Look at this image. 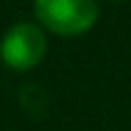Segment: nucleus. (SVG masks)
I'll list each match as a JSON object with an SVG mask.
<instances>
[{"label":"nucleus","mask_w":131,"mask_h":131,"mask_svg":"<svg viewBox=\"0 0 131 131\" xmlns=\"http://www.w3.org/2000/svg\"><path fill=\"white\" fill-rule=\"evenodd\" d=\"M35 16L43 29L75 38L96 24L99 5L96 0H35Z\"/></svg>","instance_id":"f257e3e1"},{"label":"nucleus","mask_w":131,"mask_h":131,"mask_svg":"<svg viewBox=\"0 0 131 131\" xmlns=\"http://www.w3.org/2000/svg\"><path fill=\"white\" fill-rule=\"evenodd\" d=\"M43 56H46V35L43 27L38 24L19 21L0 40V59L14 72H27V70L38 67Z\"/></svg>","instance_id":"f03ea898"}]
</instances>
